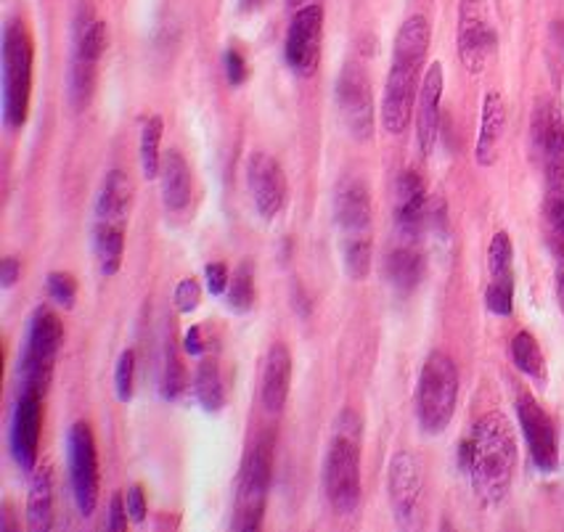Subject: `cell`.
<instances>
[{"mask_svg":"<svg viewBox=\"0 0 564 532\" xmlns=\"http://www.w3.org/2000/svg\"><path fill=\"white\" fill-rule=\"evenodd\" d=\"M247 186L252 194L254 209L262 220L279 218L281 209L286 207L290 196V183H286L284 167L265 151H254L247 160Z\"/></svg>","mask_w":564,"mask_h":532,"instance_id":"cell-13","label":"cell"},{"mask_svg":"<svg viewBox=\"0 0 564 532\" xmlns=\"http://www.w3.org/2000/svg\"><path fill=\"white\" fill-rule=\"evenodd\" d=\"M54 524V475L48 466H35L28 492V528L45 532Z\"/></svg>","mask_w":564,"mask_h":532,"instance_id":"cell-24","label":"cell"},{"mask_svg":"<svg viewBox=\"0 0 564 532\" xmlns=\"http://www.w3.org/2000/svg\"><path fill=\"white\" fill-rule=\"evenodd\" d=\"M430 51V22L422 14L409 17L400 24L395 45H392V67L387 75L382 98V128L400 135L411 124L419 98V77Z\"/></svg>","mask_w":564,"mask_h":532,"instance_id":"cell-2","label":"cell"},{"mask_svg":"<svg viewBox=\"0 0 564 532\" xmlns=\"http://www.w3.org/2000/svg\"><path fill=\"white\" fill-rule=\"evenodd\" d=\"M424 475L419 458L409 450H400L392 456L390 471H387V492H390L392 514L398 524L409 528L416 522L419 506H422Z\"/></svg>","mask_w":564,"mask_h":532,"instance_id":"cell-14","label":"cell"},{"mask_svg":"<svg viewBox=\"0 0 564 532\" xmlns=\"http://www.w3.org/2000/svg\"><path fill=\"white\" fill-rule=\"evenodd\" d=\"M456 43L458 58H462L464 67H467L471 75H480L485 64H488L490 54L496 51V32L482 0H462Z\"/></svg>","mask_w":564,"mask_h":532,"instance_id":"cell-12","label":"cell"},{"mask_svg":"<svg viewBox=\"0 0 564 532\" xmlns=\"http://www.w3.org/2000/svg\"><path fill=\"white\" fill-rule=\"evenodd\" d=\"M45 284H48V294L58 302V305L64 307L75 305L77 284L69 273H48V281H45Z\"/></svg>","mask_w":564,"mask_h":532,"instance_id":"cell-38","label":"cell"},{"mask_svg":"<svg viewBox=\"0 0 564 532\" xmlns=\"http://www.w3.org/2000/svg\"><path fill=\"white\" fill-rule=\"evenodd\" d=\"M268 0H239V14H254L265 6Z\"/></svg>","mask_w":564,"mask_h":532,"instance_id":"cell-45","label":"cell"},{"mask_svg":"<svg viewBox=\"0 0 564 532\" xmlns=\"http://www.w3.org/2000/svg\"><path fill=\"white\" fill-rule=\"evenodd\" d=\"M517 416H520L522 435L528 439L533 464L541 471H554L560 466V443H556V430L549 413L538 405L535 398L520 395V400H517Z\"/></svg>","mask_w":564,"mask_h":532,"instance_id":"cell-15","label":"cell"},{"mask_svg":"<svg viewBox=\"0 0 564 532\" xmlns=\"http://www.w3.org/2000/svg\"><path fill=\"white\" fill-rule=\"evenodd\" d=\"M485 305L496 315H511V311H514V275L490 279L488 292H485Z\"/></svg>","mask_w":564,"mask_h":532,"instance_id":"cell-35","label":"cell"},{"mask_svg":"<svg viewBox=\"0 0 564 532\" xmlns=\"http://www.w3.org/2000/svg\"><path fill=\"white\" fill-rule=\"evenodd\" d=\"M226 77H228V83L234 85V88H239V85H245L247 77H249V69H247L245 56H241L236 48H228V51H226Z\"/></svg>","mask_w":564,"mask_h":532,"instance_id":"cell-39","label":"cell"},{"mask_svg":"<svg viewBox=\"0 0 564 532\" xmlns=\"http://www.w3.org/2000/svg\"><path fill=\"white\" fill-rule=\"evenodd\" d=\"M94 249L101 273L115 275L122 265L124 254V226L122 222H96L94 228Z\"/></svg>","mask_w":564,"mask_h":532,"instance_id":"cell-26","label":"cell"},{"mask_svg":"<svg viewBox=\"0 0 564 532\" xmlns=\"http://www.w3.org/2000/svg\"><path fill=\"white\" fill-rule=\"evenodd\" d=\"M334 213H337V226L343 228L345 239L350 236H369L371 231V194L366 181L350 177L339 186L337 202H334Z\"/></svg>","mask_w":564,"mask_h":532,"instance_id":"cell-19","label":"cell"},{"mask_svg":"<svg viewBox=\"0 0 564 532\" xmlns=\"http://www.w3.org/2000/svg\"><path fill=\"white\" fill-rule=\"evenodd\" d=\"M62 345H64L62 318H58L51 307L41 305L35 313H32L28 337H24V347H22V358H19V377H22V382L45 392L51 377H54V366H56Z\"/></svg>","mask_w":564,"mask_h":532,"instance_id":"cell-7","label":"cell"},{"mask_svg":"<svg viewBox=\"0 0 564 532\" xmlns=\"http://www.w3.org/2000/svg\"><path fill=\"white\" fill-rule=\"evenodd\" d=\"M133 382H135V352L124 350L117 360L115 369V392L120 403H130L133 400Z\"/></svg>","mask_w":564,"mask_h":532,"instance_id":"cell-36","label":"cell"},{"mask_svg":"<svg viewBox=\"0 0 564 532\" xmlns=\"http://www.w3.org/2000/svg\"><path fill=\"white\" fill-rule=\"evenodd\" d=\"M194 395L207 413H218L226 405V387L218 363L213 358H202L194 373Z\"/></svg>","mask_w":564,"mask_h":532,"instance_id":"cell-27","label":"cell"},{"mask_svg":"<svg viewBox=\"0 0 564 532\" xmlns=\"http://www.w3.org/2000/svg\"><path fill=\"white\" fill-rule=\"evenodd\" d=\"M124 503H128V514L135 524L147 522V496H143L141 485H133V488L128 490V498H124Z\"/></svg>","mask_w":564,"mask_h":532,"instance_id":"cell-41","label":"cell"},{"mask_svg":"<svg viewBox=\"0 0 564 532\" xmlns=\"http://www.w3.org/2000/svg\"><path fill=\"white\" fill-rule=\"evenodd\" d=\"M254 305V275L249 262H241L228 284V307L236 313H249Z\"/></svg>","mask_w":564,"mask_h":532,"instance_id":"cell-33","label":"cell"},{"mask_svg":"<svg viewBox=\"0 0 564 532\" xmlns=\"http://www.w3.org/2000/svg\"><path fill=\"white\" fill-rule=\"evenodd\" d=\"M511 262H514V247H511L509 234L498 231L488 247V268L490 279H507L511 273Z\"/></svg>","mask_w":564,"mask_h":532,"instance_id":"cell-34","label":"cell"},{"mask_svg":"<svg viewBox=\"0 0 564 532\" xmlns=\"http://www.w3.org/2000/svg\"><path fill=\"white\" fill-rule=\"evenodd\" d=\"M321 41H324V9L318 3L300 6L286 30L284 56L292 72L311 77L321 62Z\"/></svg>","mask_w":564,"mask_h":532,"instance_id":"cell-11","label":"cell"},{"mask_svg":"<svg viewBox=\"0 0 564 532\" xmlns=\"http://www.w3.org/2000/svg\"><path fill=\"white\" fill-rule=\"evenodd\" d=\"M458 466L482 503L496 506L507 498L517 469V439L503 413H485L477 419L458 448Z\"/></svg>","mask_w":564,"mask_h":532,"instance_id":"cell-1","label":"cell"},{"mask_svg":"<svg viewBox=\"0 0 564 532\" xmlns=\"http://www.w3.org/2000/svg\"><path fill=\"white\" fill-rule=\"evenodd\" d=\"M128 503H124L122 496H115L111 498V511H109V530H124L128 528Z\"/></svg>","mask_w":564,"mask_h":532,"instance_id":"cell-42","label":"cell"},{"mask_svg":"<svg viewBox=\"0 0 564 532\" xmlns=\"http://www.w3.org/2000/svg\"><path fill=\"white\" fill-rule=\"evenodd\" d=\"M305 0H290V6H294V9H297V6H303Z\"/></svg>","mask_w":564,"mask_h":532,"instance_id":"cell-47","label":"cell"},{"mask_svg":"<svg viewBox=\"0 0 564 532\" xmlns=\"http://www.w3.org/2000/svg\"><path fill=\"white\" fill-rule=\"evenodd\" d=\"M503 128H507V107H503L501 94L490 90L482 101L480 133H477V146H475V160L480 167H490V164H496Z\"/></svg>","mask_w":564,"mask_h":532,"instance_id":"cell-21","label":"cell"},{"mask_svg":"<svg viewBox=\"0 0 564 532\" xmlns=\"http://www.w3.org/2000/svg\"><path fill=\"white\" fill-rule=\"evenodd\" d=\"M32 98V37L24 22L3 30V122L11 130L22 128L30 117Z\"/></svg>","mask_w":564,"mask_h":532,"instance_id":"cell-5","label":"cell"},{"mask_svg":"<svg viewBox=\"0 0 564 532\" xmlns=\"http://www.w3.org/2000/svg\"><path fill=\"white\" fill-rule=\"evenodd\" d=\"M173 302H175V311H178V313H183V315L194 313L196 307H199V302H202L199 281H196V279H183L181 284L175 286Z\"/></svg>","mask_w":564,"mask_h":532,"instance_id":"cell-37","label":"cell"},{"mask_svg":"<svg viewBox=\"0 0 564 532\" xmlns=\"http://www.w3.org/2000/svg\"><path fill=\"white\" fill-rule=\"evenodd\" d=\"M41 426H43V390L22 384L19 392L14 416H11V456L19 469L32 471L37 464V448H41Z\"/></svg>","mask_w":564,"mask_h":532,"instance_id":"cell-10","label":"cell"},{"mask_svg":"<svg viewBox=\"0 0 564 532\" xmlns=\"http://www.w3.org/2000/svg\"><path fill=\"white\" fill-rule=\"evenodd\" d=\"M67 466L72 498L77 511L90 517L98 503V453L96 437L88 422H75L67 432Z\"/></svg>","mask_w":564,"mask_h":532,"instance_id":"cell-8","label":"cell"},{"mask_svg":"<svg viewBox=\"0 0 564 532\" xmlns=\"http://www.w3.org/2000/svg\"><path fill=\"white\" fill-rule=\"evenodd\" d=\"M186 390V369L181 363L178 347H175L173 337L165 339V352H162V379L160 392L165 400H178Z\"/></svg>","mask_w":564,"mask_h":532,"instance_id":"cell-30","label":"cell"},{"mask_svg":"<svg viewBox=\"0 0 564 532\" xmlns=\"http://www.w3.org/2000/svg\"><path fill=\"white\" fill-rule=\"evenodd\" d=\"M273 482V437L262 435L249 445L241 458L239 477H236V498H234V530H260L262 517H265L268 492Z\"/></svg>","mask_w":564,"mask_h":532,"instance_id":"cell-3","label":"cell"},{"mask_svg":"<svg viewBox=\"0 0 564 532\" xmlns=\"http://www.w3.org/2000/svg\"><path fill=\"white\" fill-rule=\"evenodd\" d=\"M443 64H430L424 72L422 88L416 98V141L422 154H432L437 143V130H441V101H443Z\"/></svg>","mask_w":564,"mask_h":532,"instance_id":"cell-17","label":"cell"},{"mask_svg":"<svg viewBox=\"0 0 564 532\" xmlns=\"http://www.w3.org/2000/svg\"><path fill=\"white\" fill-rule=\"evenodd\" d=\"M458 400V369L445 352H430L416 384V419L422 432L441 435L448 430Z\"/></svg>","mask_w":564,"mask_h":532,"instance_id":"cell-4","label":"cell"},{"mask_svg":"<svg viewBox=\"0 0 564 532\" xmlns=\"http://www.w3.org/2000/svg\"><path fill=\"white\" fill-rule=\"evenodd\" d=\"M556 302H560V311L564 315V271L556 273Z\"/></svg>","mask_w":564,"mask_h":532,"instance_id":"cell-46","label":"cell"},{"mask_svg":"<svg viewBox=\"0 0 564 532\" xmlns=\"http://www.w3.org/2000/svg\"><path fill=\"white\" fill-rule=\"evenodd\" d=\"M337 107L343 122L356 141L373 135V94L371 80L360 64H347L337 80Z\"/></svg>","mask_w":564,"mask_h":532,"instance_id":"cell-9","label":"cell"},{"mask_svg":"<svg viewBox=\"0 0 564 532\" xmlns=\"http://www.w3.org/2000/svg\"><path fill=\"white\" fill-rule=\"evenodd\" d=\"M292 355L284 345H273L262 366V405L268 413H279L290 398Z\"/></svg>","mask_w":564,"mask_h":532,"instance_id":"cell-20","label":"cell"},{"mask_svg":"<svg viewBox=\"0 0 564 532\" xmlns=\"http://www.w3.org/2000/svg\"><path fill=\"white\" fill-rule=\"evenodd\" d=\"M546 213L551 245L556 247V252H564V183H546Z\"/></svg>","mask_w":564,"mask_h":532,"instance_id":"cell-32","label":"cell"},{"mask_svg":"<svg viewBox=\"0 0 564 532\" xmlns=\"http://www.w3.org/2000/svg\"><path fill=\"white\" fill-rule=\"evenodd\" d=\"M162 130H165V122L162 117H149L141 128V143H138V160H141V173L149 181L160 177V167H162V154H160V143H162Z\"/></svg>","mask_w":564,"mask_h":532,"instance_id":"cell-29","label":"cell"},{"mask_svg":"<svg viewBox=\"0 0 564 532\" xmlns=\"http://www.w3.org/2000/svg\"><path fill=\"white\" fill-rule=\"evenodd\" d=\"M384 275L390 286L400 294H409L419 286L424 275V258L413 247H398L387 254Z\"/></svg>","mask_w":564,"mask_h":532,"instance_id":"cell-25","label":"cell"},{"mask_svg":"<svg viewBox=\"0 0 564 532\" xmlns=\"http://www.w3.org/2000/svg\"><path fill=\"white\" fill-rule=\"evenodd\" d=\"M324 492L337 514H352L360 506L358 424L339 426L324 458Z\"/></svg>","mask_w":564,"mask_h":532,"instance_id":"cell-6","label":"cell"},{"mask_svg":"<svg viewBox=\"0 0 564 532\" xmlns=\"http://www.w3.org/2000/svg\"><path fill=\"white\" fill-rule=\"evenodd\" d=\"M19 275H22V262L17 258H6L0 262V286L11 289L19 281Z\"/></svg>","mask_w":564,"mask_h":532,"instance_id":"cell-43","label":"cell"},{"mask_svg":"<svg viewBox=\"0 0 564 532\" xmlns=\"http://www.w3.org/2000/svg\"><path fill=\"white\" fill-rule=\"evenodd\" d=\"M533 149L546 170V183L564 181V122L551 101H538L535 107Z\"/></svg>","mask_w":564,"mask_h":532,"instance_id":"cell-16","label":"cell"},{"mask_svg":"<svg viewBox=\"0 0 564 532\" xmlns=\"http://www.w3.org/2000/svg\"><path fill=\"white\" fill-rule=\"evenodd\" d=\"M511 360L524 377L535 379V382H546V360H543L541 345L530 332H520L511 339Z\"/></svg>","mask_w":564,"mask_h":532,"instance_id":"cell-28","label":"cell"},{"mask_svg":"<svg viewBox=\"0 0 564 532\" xmlns=\"http://www.w3.org/2000/svg\"><path fill=\"white\" fill-rule=\"evenodd\" d=\"M427 192L416 170H403L395 181V226L405 239H416L427 218Z\"/></svg>","mask_w":564,"mask_h":532,"instance_id":"cell-18","label":"cell"},{"mask_svg":"<svg viewBox=\"0 0 564 532\" xmlns=\"http://www.w3.org/2000/svg\"><path fill=\"white\" fill-rule=\"evenodd\" d=\"M183 350L188 355H194V358H202V352H205V341H202V328L199 326H192L186 332V341H183Z\"/></svg>","mask_w":564,"mask_h":532,"instance_id":"cell-44","label":"cell"},{"mask_svg":"<svg viewBox=\"0 0 564 532\" xmlns=\"http://www.w3.org/2000/svg\"><path fill=\"white\" fill-rule=\"evenodd\" d=\"M160 183L162 205H165L167 213H183L192 202V167L183 160L178 149H170L167 154H162Z\"/></svg>","mask_w":564,"mask_h":532,"instance_id":"cell-22","label":"cell"},{"mask_svg":"<svg viewBox=\"0 0 564 532\" xmlns=\"http://www.w3.org/2000/svg\"><path fill=\"white\" fill-rule=\"evenodd\" d=\"M371 258H373V252H371L369 236H350V239H343L345 273L350 275L352 281L369 279Z\"/></svg>","mask_w":564,"mask_h":532,"instance_id":"cell-31","label":"cell"},{"mask_svg":"<svg viewBox=\"0 0 564 532\" xmlns=\"http://www.w3.org/2000/svg\"><path fill=\"white\" fill-rule=\"evenodd\" d=\"M205 275H207V289L213 294H223L228 292V284H231V275H228V268L223 265V262H209L205 268Z\"/></svg>","mask_w":564,"mask_h":532,"instance_id":"cell-40","label":"cell"},{"mask_svg":"<svg viewBox=\"0 0 564 532\" xmlns=\"http://www.w3.org/2000/svg\"><path fill=\"white\" fill-rule=\"evenodd\" d=\"M133 181L122 170H111L104 177L101 192L96 199V222H128L130 207H133Z\"/></svg>","mask_w":564,"mask_h":532,"instance_id":"cell-23","label":"cell"}]
</instances>
